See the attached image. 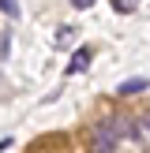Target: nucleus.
I'll list each match as a JSON object with an SVG mask.
<instances>
[{
	"label": "nucleus",
	"instance_id": "f257e3e1",
	"mask_svg": "<svg viewBox=\"0 0 150 153\" xmlns=\"http://www.w3.org/2000/svg\"><path fill=\"white\" fill-rule=\"evenodd\" d=\"M139 134V120L131 116H105L90 127V153H112L116 142Z\"/></svg>",
	"mask_w": 150,
	"mask_h": 153
},
{
	"label": "nucleus",
	"instance_id": "f03ea898",
	"mask_svg": "<svg viewBox=\"0 0 150 153\" xmlns=\"http://www.w3.org/2000/svg\"><path fill=\"white\" fill-rule=\"evenodd\" d=\"M90 60H94V49L90 45H82V49H75V56L68 60V75H82L90 67Z\"/></svg>",
	"mask_w": 150,
	"mask_h": 153
},
{
	"label": "nucleus",
	"instance_id": "7ed1b4c3",
	"mask_svg": "<svg viewBox=\"0 0 150 153\" xmlns=\"http://www.w3.org/2000/svg\"><path fill=\"white\" fill-rule=\"evenodd\" d=\"M142 90H146V79H128V82L116 86V94L120 97H131V94H142Z\"/></svg>",
	"mask_w": 150,
	"mask_h": 153
},
{
	"label": "nucleus",
	"instance_id": "20e7f679",
	"mask_svg": "<svg viewBox=\"0 0 150 153\" xmlns=\"http://www.w3.org/2000/svg\"><path fill=\"white\" fill-rule=\"evenodd\" d=\"M135 7H139V0H112V11H120V15H131Z\"/></svg>",
	"mask_w": 150,
	"mask_h": 153
},
{
	"label": "nucleus",
	"instance_id": "39448f33",
	"mask_svg": "<svg viewBox=\"0 0 150 153\" xmlns=\"http://www.w3.org/2000/svg\"><path fill=\"white\" fill-rule=\"evenodd\" d=\"M0 49H4V52H0V56H11V26H4V34H0Z\"/></svg>",
	"mask_w": 150,
	"mask_h": 153
},
{
	"label": "nucleus",
	"instance_id": "423d86ee",
	"mask_svg": "<svg viewBox=\"0 0 150 153\" xmlns=\"http://www.w3.org/2000/svg\"><path fill=\"white\" fill-rule=\"evenodd\" d=\"M4 4V15H8V22H15L19 19V7H15V0H0Z\"/></svg>",
	"mask_w": 150,
	"mask_h": 153
},
{
	"label": "nucleus",
	"instance_id": "0eeeda50",
	"mask_svg": "<svg viewBox=\"0 0 150 153\" xmlns=\"http://www.w3.org/2000/svg\"><path fill=\"white\" fill-rule=\"evenodd\" d=\"M139 134H142V138H150V108L139 116Z\"/></svg>",
	"mask_w": 150,
	"mask_h": 153
},
{
	"label": "nucleus",
	"instance_id": "6e6552de",
	"mask_svg": "<svg viewBox=\"0 0 150 153\" xmlns=\"http://www.w3.org/2000/svg\"><path fill=\"white\" fill-rule=\"evenodd\" d=\"M71 34H75V26H64V30H60V34H56V45H64V41H71Z\"/></svg>",
	"mask_w": 150,
	"mask_h": 153
},
{
	"label": "nucleus",
	"instance_id": "1a4fd4ad",
	"mask_svg": "<svg viewBox=\"0 0 150 153\" xmlns=\"http://www.w3.org/2000/svg\"><path fill=\"white\" fill-rule=\"evenodd\" d=\"M94 4H98V0H71L75 11H86V7H94Z\"/></svg>",
	"mask_w": 150,
	"mask_h": 153
}]
</instances>
